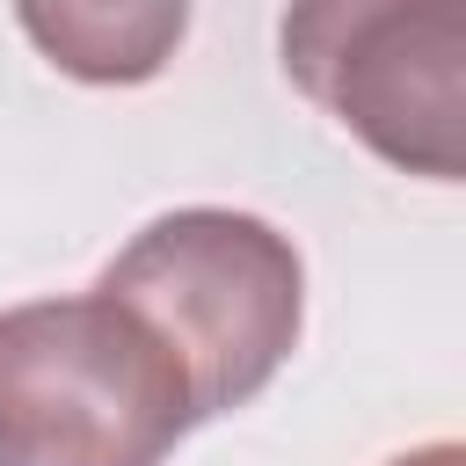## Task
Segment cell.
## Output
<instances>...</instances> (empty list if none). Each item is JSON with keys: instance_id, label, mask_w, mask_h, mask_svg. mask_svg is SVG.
<instances>
[{"instance_id": "3", "label": "cell", "mask_w": 466, "mask_h": 466, "mask_svg": "<svg viewBox=\"0 0 466 466\" xmlns=\"http://www.w3.org/2000/svg\"><path fill=\"white\" fill-rule=\"evenodd\" d=\"M277 58L386 167L466 175V0H291Z\"/></svg>"}, {"instance_id": "4", "label": "cell", "mask_w": 466, "mask_h": 466, "mask_svg": "<svg viewBox=\"0 0 466 466\" xmlns=\"http://www.w3.org/2000/svg\"><path fill=\"white\" fill-rule=\"evenodd\" d=\"M15 22L66 80L138 87L182 51L189 0H15Z\"/></svg>"}, {"instance_id": "2", "label": "cell", "mask_w": 466, "mask_h": 466, "mask_svg": "<svg viewBox=\"0 0 466 466\" xmlns=\"http://www.w3.org/2000/svg\"><path fill=\"white\" fill-rule=\"evenodd\" d=\"M95 291L131 306L175 350L197 422L248 408L284 371V357L299 350V320H306L299 248L269 218L226 211V204L160 211L109 255Z\"/></svg>"}, {"instance_id": "1", "label": "cell", "mask_w": 466, "mask_h": 466, "mask_svg": "<svg viewBox=\"0 0 466 466\" xmlns=\"http://www.w3.org/2000/svg\"><path fill=\"white\" fill-rule=\"evenodd\" d=\"M189 430L175 350L109 291L0 313V466H160Z\"/></svg>"}, {"instance_id": "5", "label": "cell", "mask_w": 466, "mask_h": 466, "mask_svg": "<svg viewBox=\"0 0 466 466\" xmlns=\"http://www.w3.org/2000/svg\"><path fill=\"white\" fill-rule=\"evenodd\" d=\"M386 466H466V444L437 437V444H415V451H400V459H386Z\"/></svg>"}]
</instances>
